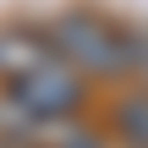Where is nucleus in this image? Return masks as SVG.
<instances>
[{"label": "nucleus", "instance_id": "1", "mask_svg": "<svg viewBox=\"0 0 148 148\" xmlns=\"http://www.w3.org/2000/svg\"><path fill=\"white\" fill-rule=\"evenodd\" d=\"M137 44H143V27H126L88 5L60 11L49 22V49L77 77H137Z\"/></svg>", "mask_w": 148, "mask_h": 148}, {"label": "nucleus", "instance_id": "2", "mask_svg": "<svg viewBox=\"0 0 148 148\" xmlns=\"http://www.w3.org/2000/svg\"><path fill=\"white\" fill-rule=\"evenodd\" d=\"M5 93L33 115V121H71L77 110H82V99H88V88H82V77L60 60V55H49V60H38L33 71H22V77H11L5 82Z\"/></svg>", "mask_w": 148, "mask_h": 148}, {"label": "nucleus", "instance_id": "3", "mask_svg": "<svg viewBox=\"0 0 148 148\" xmlns=\"http://www.w3.org/2000/svg\"><path fill=\"white\" fill-rule=\"evenodd\" d=\"M49 55H55L49 38H33V33H22V27H0V82L33 71V66L49 60Z\"/></svg>", "mask_w": 148, "mask_h": 148}, {"label": "nucleus", "instance_id": "4", "mask_svg": "<svg viewBox=\"0 0 148 148\" xmlns=\"http://www.w3.org/2000/svg\"><path fill=\"white\" fill-rule=\"evenodd\" d=\"M115 137L126 148H148V88L126 93V99L115 104Z\"/></svg>", "mask_w": 148, "mask_h": 148}, {"label": "nucleus", "instance_id": "5", "mask_svg": "<svg viewBox=\"0 0 148 148\" xmlns=\"http://www.w3.org/2000/svg\"><path fill=\"white\" fill-rule=\"evenodd\" d=\"M44 148H104V137H93L82 126H60L55 137H44Z\"/></svg>", "mask_w": 148, "mask_h": 148}]
</instances>
